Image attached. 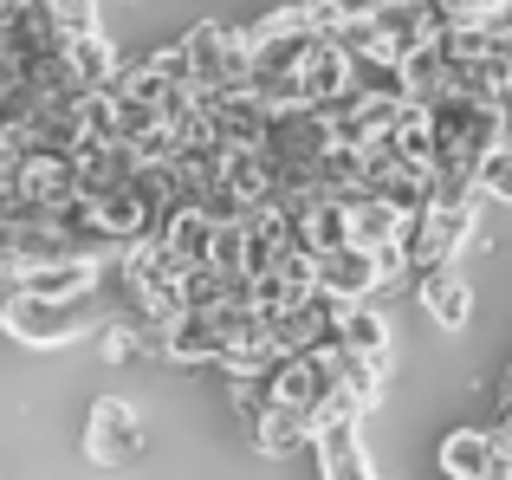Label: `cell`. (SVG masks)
I'll use <instances>...</instances> for the list:
<instances>
[{"label": "cell", "instance_id": "3", "mask_svg": "<svg viewBox=\"0 0 512 480\" xmlns=\"http://www.w3.org/2000/svg\"><path fill=\"white\" fill-rule=\"evenodd\" d=\"M474 189H487V195H500V202H512V143H493V150L474 163Z\"/></svg>", "mask_w": 512, "mask_h": 480}, {"label": "cell", "instance_id": "1", "mask_svg": "<svg viewBox=\"0 0 512 480\" xmlns=\"http://www.w3.org/2000/svg\"><path fill=\"white\" fill-rule=\"evenodd\" d=\"M137 448H143L137 416H130L124 403H98V416H91V455L98 461H130Z\"/></svg>", "mask_w": 512, "mask_h": 480}, {"label": "cell", "instance_id": "2", "mask_svg": "<svg viewBox=\"0 0 512 480\" xmlns=\"http://www.w3.org/2000/svg\"><path fill=\"white\" fill-rule=\"evenodd\" d=\"M422 299H428V312H435L441 325H461L467 318V286L448 273V266H422Z\"/></svg>", "mask_w": 512, "mask_h": 480}]
</instances>
